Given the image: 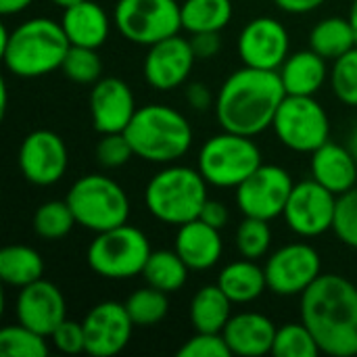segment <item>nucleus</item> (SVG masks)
Listing matches in <instances>:
<instances>
[{"instance_id":"obj_36","label":"nucleus","mask_w":357,"mask_h":357,"mask_svg":"<svg viewBox=\"0 0 357 357\" xmlns=\"http://www.w3.org/2000/svg\"><path fill=\"white\" fill-rule=\"evenodd\" d=\"M272 247V228L268 220L247 218L236 228V251L247 259H261Z\"/></svg>"},{"instance_id":"obj_37","label":"nucleus","mask_w":357,"mask_h":357,"mask_svg":"<svg viewBox=\"0 0 357 357\" xmlns=\"http://www.w3.org/2000/svg\"><path fill=\"white\" fill-rule=\"evenodd\" d=\"M331 86L343 105L357 107V46L333 61Z\"/></svg>"},{"instance_id":"obj_32","label":"nucleus","mask_w":357,"mask_h":357,"mask_svg":"<svg viewBox=\"0 0 357 357\" xmlns=\"http://www.w3.org/2000/svg\"><path fill=\"white\" fill-rule=\"evenodd\" d=\"M33 232L44 241H61L77 226L75 215L67 201H46L42 203L31 220Z\"/></svg>"},{"instance_id":"obj_45","label":"nucleus","mask_w":357,"mask_h":357,"mask_svg":"<svg viewBox=\"0 0 357 357\" xmlns=\"http://www.w3.org/2000/svg\"><path fill=\"white\" fill-rule=\"evenodd\" d=\"M326 0H274V4L287 15H307L318 10Z\"/></svg>"},{"instance_id":"obj_27","label":"nucleus","mask_w":357,"mask_h":357,"mask_svg":"<svg viewBox=\"0 0 357 357\" xmlns=\"http://www.w3.org/2000/svg\"><path fill=\"white\" fill-rule=\"evenodd\" d=\"M44 274L42 255L27 245H6L0 249V280L8 287L23 289Z\"/></svg>"},{"instance_id":"obj_16","label":"nucleus","mask_w":357,"mask_h":357,"mask_svg":"<svg viewBox=\"0 0 357 357\" xmlns=\"http://www.w3.org/2000/svg\"><path fill=\"white\" fill-rule=\"evenodd\" d=\"M86 335V354L92 357H113L121 354L134 333V322L119 301L96 303L82 320Z\"/></svg>"},{"instance_id":"obj_22","label":"nucleus","mask_w":357,"mask_h":357,"mask_svg":"<svg viewBox=\"0 0 357 357\" xmlns=\"http://www.w3.org/2000/svg\"><path fill=\"white\" fill-rule=\"evenodd\" d=\"M310 172L316 182L335 192L337 197L357 186V159L349 146L326 142L312 153Z\"/></svg>"},{"instance_id":"obj_34","label":"nucleus","mask_w":357,"mask_h":357,"mask_svg":"<svg viewBox=\"0 0 357 357\" xmlns=\"http://www.w3.org/2000/svg\"><path fill=\"white\" fill-rule=\"evenodd\" d=\"M61 71L67 79L82 84V86H94L102 77V59L98 56L96 48L86 46H71L63 59Z\"/></svg>"},{"instance_id":"obj_21","label":"nucleus","mask_w":357,"mask_h":357,"mask_svg":"<svg viewBox=\"0 0 357 357\" xmlns=\"http://www.w3.org/2000/svg\"><path fill=\"white\" fill-rule=\"evenodd\" d=\"M274 322L259 312L234 314L222 331L232 356L261 357L272 354L276 339Z\"/></svg>"},{"instance_id":"obj_42","label":"nucleus","mask_w":357,"mask_h":357,"mask_svg":"<svg viewBox=\"0 0 357 357\" xmlns=\"http://www.w3.org/2000/svg\"><path fill=\"white\" fill-rule=\"evenodd\" d=\"M190 46L195 50V56L201 61L213 59L222 50V38L220 31H201V33H190Z\"/></svg>"},{"instance_id":"obj_2","label":"nucleus","mask_w":357,"mask_h":357,"mask_svg":"<svg viewBox=\"0 0 357 357\" xmlns=\"http://www.w3.org/2000/svg\"><path fill=\"white\" fill-rule=\"evenodd\" d=\"M287 90L278 71L243 67L232 71L215 98V117L222 130L257 136L272 128Z\"/></svg>"},{"instance_id":"obj_48","label":"nucleus","mask_w":357,"mask_h":357,"mask_svg":"<svg viewBox=\"0 0 357 357\" xmlns=\"http://www.w3.org/2000/svg\"><path fill=\"white\" fill-rule=\"evenodd\" d=\"M349 21H351V25H354V29H356V38H357V0H354V4H351V10H349Z\"/></svg>"},{"instance_id":"obj_18","label":"nucleus","mask_w":357,"mask_h":357,"mask_svg":"<svg viewBox=\"0 0 357 357\" xmlns=\"http://www.w3.org/2000/svg\"><path fill=\"white\" fill-rule=\"evenodd\" d=\"M17 322L50 339L54 328L67 318V301L61 289L44 278L19 289L15 301Z\"/></svg>"},{"instance_id":"obj_29","label":"nucleus","mask_w":357,"mask_h":357,"mask_svg":"<svg viewBox=\"0 0 357 357\" xmlns=\"http://www.w3.org/2000/svg\"><path fill=\"white\" fill-rule=\"evenodd\" d=\"M182 29L188 33L222 31L234 15L232 0H184L180 4Z\"/></svg>"},{"instance_id":"obj_12","label":"nucleus","mask_w":357,"mask_h":357,"mask_svg":"<svg viewBox=\"0 0 357 357\" xmlns=\"http://www.w3.org/2000/svg\"><path fill=\"white\" fill-rule=\"evenodd\" d=\"M293 186L295 182L284 167L261 163L245 182L236 186V205L247 218L272 222L284 213Z\"/></svg>"},{"instance_id":"obj_25","label":"nucleus","mask_w":357,"mask_h":357,"mask_svg":"<svg viewBox=\"0 0 357 357\" xmlns=\"http://www.w3.org/2000/svg\"><path fill=\"white\" fill-rule=\"evenodd\" d=\"M218 284L236 305L251 303L268 291L266 270L247 257L224 266L218 274Z\"/></svg>"},{"instance_id":"obj_30","label":"nucleus","mask_w":357,"mask_h":357,"mask_svg":"<svg viewBox=\"0 0 357 357\" xmlns=\"http://www.w3.org/2000/svg\"><path fill=\"white\" fill-rule=\"evenodd\" d=\"M190 268L184 264V259L169 249H159L153 251L146 259V266L142 270V278L146 280L149 287H155L167 295L178 293L186 280H188Z\"/></svg>"},{"instance_id":"obj_10","label":"nucleus","mask_w":357,"mask_h":357,"mask_svg":"<svg viewBox=\"0 0 357 357\" xmlns=\"http://www.w3.org/2000/svg\"><path fill=\"white\" fill-rule=\"evenodd\" d=\"M117 31L132 44L153 46L180 33L182 13L178 0H117L113 8Z\"/></svg>"},{"instance_id":"obj_39","label":"nucleus","mask_w":357,"mask_h":357,"mask_svg":"<svg viewBox=\"0 0 357 357\" xmlns=\"http://www.w3.org/2000/svg\"><path fill=\"white\" fill-rule=\"evenodd\" d=\"M333 232L345 247L357 251V186L337 199Z\"/></svg>"},{"instance_id":"obj_33","label":"nucleus","mask_w":357,"mask_h":357,"mask_svg":"<svg viewBox=\"0 0 357 357\" xmlns=\"http://www.w3.org/2000/svg\"><path fill=\"white\" fill-rule=\"evenodd\" d=\"M50 351L48 337L23 326L21 322L0 331V356L4 357H46Z\"/></svg>"},{"instance_id":"obj_5","label":"nucleus","mask_w":357,"mask_h":357,"mask_svg":"<svg viewBox=\"0 0 357 357\" xmlns=\"http://www.w3.org/2000/svg\"><path fill=\"white\" fill-rule=\"evenodd\" d=\"M207 180L199 167L169 163L157 172L144 188V205L149 213L169 226H182L201 218L209 199Z\"/></svg>"},{"instance_id":"obj_47","label":"nucleus","mask_w":357,"mask_h":357,"mask_svg":"<svg viewBox=\"0 0 357 357\" xmlns=\"http://www.w3.org/2000/svg\"><path fill=\"white\" fill-rule=\"evenodd\" d=\"M6 107H8V98H6V84L0 86V115L4 117L6 113Z\"/></svg>"},{"instance_id":"obj_4","label":"nucleus","mask_w":357,"mask_h":357,"mask_svg":"<svg viewBox=\"0 0 357 357\" xmlns=\"http://www.w3.org/2000/svg\"><path fill=\"white\" fill-rule=\"evenodd\" d=\"M126 136L138 159L159 165L182 159L195 138L188 119L178 109L159 102L138 107L126 128Z\"/></svg>"},{"instance_id":"obj_31","label":"nucleus","mask_w":357,"mask_h":357,"mask_svg":"<svg viewBox=\"0 0 357 357\" xmlns=\"http://www.w3.org/2000/svg\"><path fill=\"white\" fill-rule=\"evenodd\" d=\"M126 310L136 328H151L161 324L169 314V297L167 293L146 284L126 299Z\"/></svg>"},{"instance_id":"obj_8","label":"nucleus","mask_w":357,"mask_h":357,"mask_svg":"<svg viewBox=\"0 0 357 357\" xmlns=\"http://www.w3.org/2000/svg\"><path fill=\"white\" fill-rule=\"evenodd\" d=\"M261 165V151L251 136L222 130L205 140L197 167L209 186L236 188Z\"/></svg>"},{"instance_id":"obj_35","label":"nucleus","mask_w":357,"mask_h":357,"mask_svg":"<svg viewBox=\"0 0 357 357\" xmlns=\"http://www.w3.org/2000/svg\"><path fill=\"white\" fill-rule=\"evenodd\" d=\"M320 354V347L312 335V331L299 322L284 324L276 331L272 356L276 357H316Z\"/></svg>"},{"instance_id":"obj_1","label":"nucleus","mask_w":357,"mask_h":357,"mask_svg":"<svg viewBox=\"0 0 357 357\" xmlns=\"http://www.w3.org/2000/svg\"><path fill=\"white\" fill-rule=\"evenodd\" d=\"M301 322L312 331L320 354L357 356V287L341 274H322L301 295Z\"/></svg>"},{"instance_id":"obj_13","label":"nucleus","mask_w":357,"mask_h":357,"mask_svg":"<svg viewBox=\"0 0 357 357\" xmlns=\"http://www.w3.org/2000/svg\"><path fill=\"white\" fill-rule=\"evenodd\" d=\"M337 195L314 178L297 182L284 207L287 226L301 238H316L333 230L337 213Z\"/></svg>"},{"instance_id":"obj_49","label":"nucleus","mask_w":357,"mask_h":357,"mask_svg":"<svg viewBox=\"0 0 357 357\" xmlns=\"http://www.w3.org/2000/svg\"><path fill=\"white\" fill-rule=\"evenodd\" d=\"M349 149H351V153L356 155V159H357V128L354 130V134H351V140H349Z\"/></svg>"},{"instance_id":"obj_17","label":"nucleus","mask_w":357,"mask_h":357,"mask_svg":"<svg viewBox=\"0 0 357 357\" xmlns=\"http://www.w3.org/2000/svg\"><path fill=\"white\" fill-rule=\"evenodd\" d=\"M195 61L197 56L190 40L176 33L149 46L142 63V75L155 90H176L190 77Z\"/></svg>"},{"instance_id":"obj_6","label":"nucleus","mask_w":357,"mask_h":357,"mask_svg":"<svg viewBox=\"0 0 357 357\" xmlns=\"http://www.w3.org/2000/svg\"><path fill=\"white\" fill-rule=\"evenodd\" d=\"M65 201L69 203L77 226L94 234L128 224L130 220V199L123 186L105 174H86L77 178Z\"/></svg>"},{"instance_id":"obj_43","label":"nucleus","mask_w":357,"mask_h":357,"mask_svg":"<svg viewBox=\"0 0 357 357\" xmlns=\"http://www.w3.org/2000/svg\"><path fill=\"white\" fill-rule=\"evenodd\" d=\"M186 100L195 111H207L215 105V98L209 90V86L201 84V82H192L186 86Z\"/></svg>"},{"instance_id":"obj_11","label":"nucleus","mask_w":357,"mask_h":357,"mask_svg":"<svg viewBox=\"0 0 357 357\" xmlns=\"http://www.w3.org/2000/svg\"><path fill=\"white\" fill-rule=\"evenodd\" d=\"M264 270L270 293L278 297H301L322 276V257L307 243H291L276 249Z\"/></svg>"},{"instance_id":"obj_40","label":"nucleus","mask_w":357,"mask_h":357,"mask_svg":"<svg viewBox=\"0 0 357 357\" xmlns=\"http://www.w3.org/2000/svg\"><path fill=\"white\" fill-rule=\"evenodd\" d=\"M232 351L222 333H195L182 347L178 357H230Z\"/></svg>"},{"instance_id":"obj_23","label":"nucleus","mask_w":357,"mask_h":357,"mask_svg":"<svg viewBox=\"0 0 357 357\" xmlns=\"http://www.w3.org/2000/svg\"><path fill=\"white\" fill-rule=\"evenodd\" d=\"M61 25L71 46L100 48L111 31V19L107 10L94 0H79L63 8Z\"/></svg>"},{"instance_id":"obj_28","label":"nucleus","mask_w":357,"mask_h":357,"mask_svg":"<svg viewBox=\"0 0 357 357\" xmlns=\"http://www.w3.org/2000/svg\"><path fill=\"white\" fill-rule=\"evenodd\" d=\"M357 46L356 29L349 17H326L310 31V48L326 61H335Z\"/></svg>"},{"instance_id":"obj_24","label":"nucleus","mask_w":357,"mask_h":357,"mask_svg":"<svg viewBox=\"0 0 357 357\" xmlns=\"http://www.w3.org/2000/svg\"><path fill=\"white\" fill-rule=\"evenodd\" d=\"M278 73L287 94L293 96H316V92L324 86L326 77H331L326 59L312 48L291 52Z\"/></svg>"},{"instance_id":"obj_19","label":"nucleus","mask_w":357,"mask_h":357,"mask_svg":"<svg viewBox=\"0 0 357 357\" xmlns=\"http://www.w3.org/2000/svg\"><path fill=\"white\" fill-rule=\"evenodd\" d=\"M138 111L132 88L119 77H100L90 90V117L98 134L126 132Z\"/></svg>"},{"instance_id":"obj_46","label":"nucleus","mask_w":357,"mask_h":357,"mask_svg":"<svg viewBox=\"0 0 357 357\" xmlns=\"http://www.w3.org/2000/svg\"><path fill=\"white\" fill-rule=\"evenodd\" d=\"M33 0H0V13L4 17H10V15H17L21 10H25Z\"/></svg>"},{"instance_id":"obj_14","label":"nucleus","mask_w":357,"mask_h":357,"mask_svg":"<svg viewBox=\"0 0 357 357\" xmlns=\"http://www.w3.org/2000/svg\"><path fill=\"white\" fill-rule=\"evenodd\" d=\"M19 169L33 186L56 184L69 167V151L65 140L50 130L29 132L19 146Z\"/></svg>"},{"instance_id":"obj_7","label":"nucleus","mask_w":357,"mask_h":357,"mask_svg":"<svg viewBox=\"0 0 357 357\" xmlns=\"http://www.w3.org/2000/svg\"><path fill=\"white\" fill-rule=\"evenodd\" d=\"M153 253L146 234L130 224L96 232L86 251L88 268L107 280H130L142 276L149 255Z\"/></svg>"},{"instance_id":"obj_41","label":"nucleus","mask_w":357,"mask_h":357,"mask_svg":"<svg viewBox=\"0 0 357 357\" xmlns=\"http://www.w3.org/2000/svg\"><path fill=\"white\" fill-rule=\"evenodd\" d=\"M52 347L65 356H75V354H86V335H84V324L65 318L54 333L50 335Z\"/></svg>"},{"instance_id":"obj_9","label":"nucleus","mask_w":357,"mask_h":357,"mask_svg":"<svg viewBox=\"0 0 357 357\" xmlns=\"http://www.w3.org/2000/svg\"><path fill=\"white\" fill-rule=\"evenodd\" d=\"M274 136L293 153L312 155L331 140V119L326 109L314 96L287 94L274 121Z\"/></svg>"},{"instance_id":"obj_15","label":"nucleus","mask_w":357,"mask_h":357,"mask_svg":"<svg viewBox=\"0 0 357 357\" xmlns=\"http://www.w3.org/2000/svg\"><path fill=\"white\" fill-rule=\"evenodd\" d=\"M238 56L243 65L278 71L291 54V36L282 21L255 17L238 33Z\"/></svg>"},{"instance_id":"obj_26","label":"nucleus","mask_w":357,"mask_h":357,"mask_svg":"<svg viewBox=\"0 0 357 357\" xmlns=\"http://www.w3.org/2000/svg\"><path fill=\"white\" fill-rule=\"evenodd\" d=\"M232 305L218 282L201 287L190 299V324L195 333H222L232 318Z\"/></svg>"},{"instance_id":"obj_20","label":"nucleus","mask_w":357,"mask_h":357,"mask_svg":"<svg viewBox=\"0 0 357 357\" xmlns=\"http://www.w3.org/2000/svg\"><path fill=\"white\" fill-rule=\"evenodd\" d=\"M222 230L205 224L201 218L178 226L174 249L190 268V272H205L218 266L224 253Z\"/></svg>"},{"instance_id":"obj_38","label":"nucleus","mask_w":357,"mask_h":357,"mask_svg":"<svg viewBox=\"0 0 357 357\" xmlns=\"http://www.w3.org/2000/svg\"><path fill=\"white\" fill-rule=\"evenodd\" d=\"M94 157L100 167L119 169L136 155L126 132H115V134H100V140L94 146Z\"/></svg>"},{"instance_id":"obj_50","label":"nucleus","mask_w":357,"mask_h":357,"mask_svg":"<svg viewBox=\"0 0 357 357\" xmlns=\"http://www.w3.org/2000/svg\"><path fill=\"white\" fill-rule=\"evenodd\" d=\"M50 2L56 4V6H61V8H67V6H71V4H75L79 0H50Z\"/></svg>"},{"instance_id":"obj_44","label":"nucleus","mask_w":357,"mask_h":357,"mask_svg":"<svg viewBox=\"0 0 357 357\" xmlns=\"http://www.w3.org/2000/svg\"><path fill=\"white\" fill-rule=\"evenodd\" d=\"M201 220H203L205 224H209V226L222 230V228H226L228 222H230V211H228V207H226L222 201L207 199V203H205V207H203V211H201Z\"/></svg>"},{"instance_id":"obj_3","label":"nucleus","mask_w":357,"mask_h":357,"mask_svg":"<svg viewBox=\"0 0 357 357\" xmlns=\"http://www.w3.org/2000/svg\"><path fill=\"white\" fill-rule=\"evenodd\" d=\"M71 42L61 21L33 17L13 31L0 27V54L8 73L21 79L44 77L61 69Z\"/></svg>"}]
</instances>
